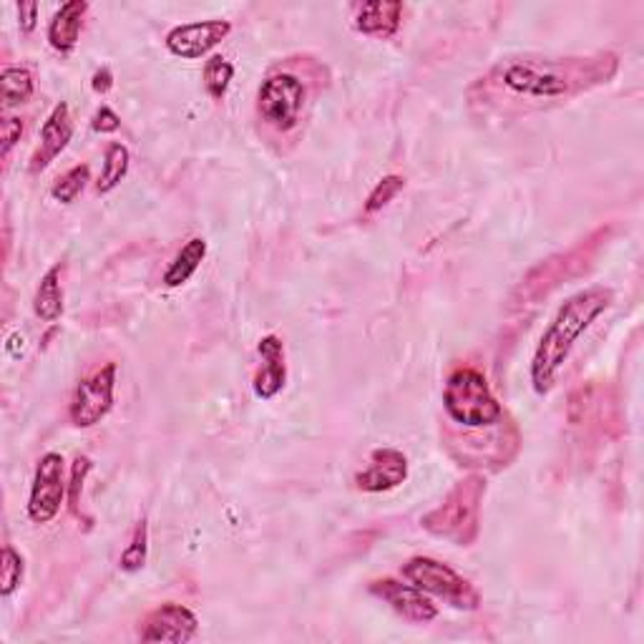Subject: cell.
<instances>
[{
	"label": "cell",
	"instance_id": "obj_10",
	"mask_svg": "<svg viewBox=\"0 0 644 644\" xmlns=\"http://www.w3.org/2000/svg\"><path fill=\"white\" fill-rule=\"evenodd\" d=\"M197 630H199V620L192 610L184 607V604L167 602L154 612L147 614V620L141 622L139 637L141 642L184 644L197 637Z\"/></svg>",
	"mask_w": 644,
	"mask_h": 644
},
{
	"label": "cell",
	"instance_id": "obj_9",
	"mask_svg": "<svg viewBox=\"0 0 644 644\" xmlns=\"http://www.w3.org/2000/svg\"><path fill=\"white\" fill-rule=\"evenodd\" d=\"M368 590H371V594L378 596V600L385 602L395 614H401L403 620H409L413 624H429L439 617V607H435L431 596L423 594L419 586H413L411 582L403 584L398 580H391V576H385V580L371 582Z\"/></svg>",
	"mask_w": 644,
	"mask_h": 644
},
{
	"label": "cell",
	"instance_id": "obj_29",
	"mask_svg": "<svg viewBox=\"0 0 644 644\" xmlns=\"http://www.w3.org/2000/svg\"><path fill=\"white\" fill-rule=\"evenodd\" d=\"M18 26H21L23 33H31L38 23V3H18Z\"/></svg>",
	"mask_w": 644,
	"mask_h": 644
},
{
	"label": "cell",
	"instance_id": "obj_21",
	"mask_svg": "<svg viewBox=\"0 0 644 644\" xmlns=\"http://www.w3.org/2000/svg\"><path fill=\"white\" fill-rule=\"evenodd\" d=\"M202 79H204L207 93H210L214 101H222L227 97V91H230V83L234 79V66L227 61L224 56L214 53L204 63Z\"/></svg>",
	"mask_w": 644,
	"mask_h": 644
},
{
	"label": "cell",
	"instance_id": "obj_13",
	"mask_svg": "<svg viewBox=\"0 0 644 644\" xmlns=\"http://www.w3.org/2000/svg\"><path fill=\"white\" fill-rule=\"evenodd\" d=\"M71 139H73L71 109H69V103L61 101V103H56L53 111L49 113V119L43 121L41 144H38L36 154L31 159V174H41L51 161L59 159L61 151L69 147Z\"/></svg>",
	"mask_w": 644,
	"mask_h": 644
},
{
	"label": "cell",
	"instance_id": "obj_18",
	"mask_svg": "<svg viewBox=\"0 0 644 644\" xmlns=\"http://www.w3.org/2000/svg\"><path fill=\"white\" fill-rule=\"evenodd\" d=\"M63 264H53V268L43 274L41 285L36 290L33 310L43 322H56L63 315V285H61Z\"/></svg>",
	"mask_w": 644,
	"mask_h": 644
},
{
	"label": "cell",
	"instance_id": "obj_30",
	"mask_svg": "<svg viewBox=\"0 0 644 644\" xmlns=\"http://www.w3.org/2000/svg\"><path fill=\"white\" fill-rule=\"evenodd\" d=\"M111 87H113V76H111V71L107 69V66H103V69H99L97 73L91 76V89L97 91V93H109L111 91Z\"/></svg>",
	"mask_w": 644,
	"mask_h": 644
},
{
	"label": "cell",
	"instance_id": "obj_20",
	"mask_svg": "<svg viewBox=\"0 0 644 644\" xmlns=\"http://www.w3.org/2000/svg\"><path fill=\"white\" fill-rule=\"evenodd\" d=\"M129 161H131L129 149L124 144H119V141H111L107 151H103V169L97 182V194H109L124 182V177L129 172Z\"/></svg>",
	"mask_w": 644,
	"mask_h": 644
},
{
	"label": "cell",
	"instance_id": "obj_17",
	"mask_svg": "<svg viewBox=\"0 0 644 644\" xmlns=\"http://www.w3.org/2000/svg\"><path fill=\"white\" fill-rule=\"evenodd\" d=\"M207 258V240L204 237H192L182 250L177 252V258L169 262V268L161 274V282L164 288L177 290L187 285L189 280L194 278V272L202 268V262Z\"/></svg>",
	"mask_w": 644,
	"mask_h": 644
},
{
	"label": "cell",
	"instance_id": "obj_7",
	"mask_svg": "<svg viewBox=\"0 0 644 644\" xmlns=\"http://www.w3.org/2000/svg\"><path fill=\"white\" fill-rule=\"evenodd\" d=\"M66 496H69V483L63 479V456L56 451L43 453L28 496V519L33 524H51L59 516Z\"/></svg>",
	"mask_w": 644,
	"mask_h": 644
},
{
	"label": "cell",
	"instance_id": "obj_14",
	"mask_svg": "<svg viewBox=\"0 0 644 644\" xmlns=\"http://www.w3.org/2000/svg\"><path fill=\"white\" fill-rule=\"evenodd\" d=\"M258 353L262 358L260 373L254 375V395L262 401H272L288 381V365H285V345L278 335H264L258 345Z\"/></svg>",
	"mask_w": 644,
	"mask_h": 644
},
{
	"label": "cell",
	"instance_id": "obj_26",
	"mask_svg": "<svg viewBox=\"0 0 644 644\" xmlns=\"http://www.w3.org/2000/svg\"><path fill=\"white\" fill-rule=\"evenodd\" d=\"M89 471H91L89 456H76L73 466H71V483H69V509H71L73 516H79L81 491H83V481H87Z\"/></svg>",
	"mask_w": 644,
	"mask_h": 644
},
{
	"label": "cell",
	"instance_id": "obj_12",
	"mask_svg": "<svg viewBox=\"0 0 644 644\" xmlns=\"http://www.w3.org/2000/svg\"><path fill=\"white\" fill-rule=\"evenodd\" d=\"M409 479V459L398 449H378L371 453V463L355 476V486L365 494L393 491Z\"/></svg>",
	"mask_w": 644,
	"mask_h": 644
},
{
	"label": "cell",
	"instance_id": "obj_4",
	"mask_svg": "<svg viewBox=\"0 0 644 644\" xmlns=\"http://www.w3.org/2000/svg\"><path fill=\"white\" fill-rule=\"evenodd\" d=\"M443 411L466 431H491L504 423V405L476 368H456L443 385Z\"/></svg>",
	"mask_w": 644,
	"mask_h": 644
},
{
	"label": "cell",
	"instance_id": "obj_24",
	"mask_svg": "<svg viewBox=\"0 0 644 644\" xmlns=\"http://www.w3.org/2000/svg\"><path fill=\"white\" fill-rule=\"evenodd\" d=\"M23 572H26L23 556L18 554L11 544H6L3 546V570H0V596H3V600L13 596V592L18 590V586H21Z\"/></svg>",
	"mask_w": 644,
	"mask_h": 644
},
{
	"label": "cell",
	"instance_id": "obj_11",
	"mask_svg": "<svg viewBox=\"0 0 644 644\" xmlns=\"http://www.w3.org/2000/svg\"><path fill=\"white\" fill-rule=\"evenodd\" d=\"M232 33L230 21H197L177 26L167 33L164 43L169 53H174L177 59H202L210 53L214 46H220L227 36Z\"/></svg>",
	"mask_w": 644,
	"mask_h": 644
},
{
	"label": "cell",
	"instance_id": "obj_2",
	"mask_svg": "<svg viewBox=\"0 0 644 644\" xmlns=\"http://www.w3.org/2000/svg\"><path fill=\"white\" fill-rule=\"evenodd\" d=\"M612 302L614 292L604 285L580 290L564 300V305L556 310V315L546 325L534 350L529 375H532V388L536 395H546L552 391L559 371L570 360L574 345L600 320V315L612 308Z\"/></svg>",
	"mask_w": 644,
	"mask_h": 644
},
{
	"label": "cell",
	"instance_id": "obj_5",
	"mask_svg": "<svg viewBox=\"0 0 644 644\" xmlns=\"http://www.w3.org/2000/svg\"><path fill=\"white\" fill-rule=\"evenodd\" d=\"M483 496H486V479L473 473L451 489V494L439 509L421 519V526L429 534L449 539L456 546H471L479 536Z\"/></svg>",
	"mask_w": 644,
	"mask_h": 644
},
{
	"label": "cell",
	"instance_id": "obj_28",
	"mask_svg": "<svg viewBox=\"0 0 644 644\" xmlns=\"http://www.w3.org/2000/svg\"><path fill=\"white\" fill-rule=\"evenodd\" d=\"M119 127H121V119L117 117V111L109 107H101L91 119V129L97 131V134H113V131H119Z\"/></svg>",
	"mask_w": 644,
	"mask_h": 644
},
{
	"label": "cell",
	"instance_id": "obj_27",
	"mask_svg": "<svg viewBox=\"0 0 644 644\" xmlns=\"http://www.w3.org/2000/svg\"><path fill=\"white\" fill-rule=\"evenodd\" d=\"M23 137V119L21 117H6L3 121H0V141H3V159L11 157V151L13 147L21 141Z\"/></svg>",
	"mask_w": 644,
	"mask_h": 644
},
{
	"label": "cell",
	"instance_id": "obj_3",
	"mask_svg": "<svg viewBox=\"0 0 644 644\" xmlns=\"http://www.w3.org/2000/svg\"><path fill=\"white\" fill-rule=\"evenodd\" d=\"M310 81L292 69L272 71L258 89V121L270 141L295 134L305 119Z\"/></svg>",
	"mask_w": 644,
	"mask_h": 644
},
{
	"label": "cell",
	"instance_id": "obj_15",
	"mask_svg": "<svg viewBox=\"0 0 644 644\" xmlns=\"http://www.w3.org/2000/svg\"><path fill=\"white\" fill-rule=\"evenodd\" d=\"M403 23L401 0H371L355 8V28L363 36L393 38Z\"/></svg>",
	"mask_w": 644,
	"mask_h": 644
},
{
	"label": "cell",
	"instance_id": "obj_23",
	"mask_svg": "<svg viewBox=\"0 0 644 644\" xmlns=\"http://www.w3.org/2000/svg\"><path fill=\"white\" fill-rule=\"evenodd\" d=\"M147 556H149V529H147V521H139L137 529H134V536H131L129 546L124 549V554H121V559H119V566L124 572L134 574L139 570H144Z\"/></svg>",
	"mask_w": 644,
	"mask_h": 644
},
{
	"label": "cell",
	"instance_id": "obj_25",
	"mask_svg": "<svg viewBox=\"0 0 644 644\" xmlns=\"http://www.w3.org/2000/svg\"><path fill=\"white\" fill-rule=\"evenodd\" d=\"M405 187V179L403 177H398V174H388L383 177L381 182L375 184V189L371 194H368L365 199V214H375V212H381L383 207H388L395 199V194L401 192V189Z\"/></svg>",
	"mask_w": 644,
	"mask_h": 644
},
{
	"label": "cell",
	"instance_id": "obj_6",
	"mask_svg": "<svg viewBox=\"0 0 644 644\" xmlns=\"http://www.w3.org/2000/svg\"><path fill=\"white\" fill-rule=\"evenodd\" d=\"M403 580H409L413 586H419L423 594L435 596V600L451 604L453 610L473 612L481 607V594L469 580L451 570L449 564L439 562L431 556H413L403 564Z\"/></svg>",
	"mask_w": 644,
	"mask_h": 644
},
{
	"label": "cell",
	"instance_id": "obj_16",
	"mask_svg": "<svg viewBox=\"0 0 644 644\" xmlns=\"http://www.w3.org/2000/svg\"><path fill=\"white\" fill-rule=\"evenodd\" d=\"M89 13L87 0H69L59 11L53 13L49 23V43L53 51L71 53L79 46V38L83 31V18Z\"/></svg>",
	"mask_w": 644,
	"mask_h": 644
},
{
	"label": "cell",
	"instance_id": "obj_19",
	"mask_svg": "<svg viewBox=\"0 0 644 644\" xmlns=\"http://www.w3.org/2000/svg\"><path fill=\"white\" fill-rule=\"evenodd\" d=\"M0 91H3L6 109L21 107V103L33 99L36 91L33 73L23 69V66H6L3 73H0Z\"/></svg>",
	"mask_w": 644,
	"mask_h": 644
},
{
	"label": "cell",
	"instance_id": "obj_22",
	"mask_svg": "<svg viewBox=\"0 0 644 644\" xmlns=\"http://www.w3.org/2000/svg\"><path fill=\"white\" fill-rule=\"evenodd\" d=\"M89 184V167L87 164H79L66 172L63 177H59L51 187V197L56 202L61 204H71L76 202V197H79L83 189Z\"/></svg>",
	"mask_w": 644,
	"mask_h": 644
},
{
	"label": "cell",
	"instance_id": "obj_31",
	"mask_svg": "<svg viewBox=\"0 0 644 644\" xmlns=\"http://www.w3.org/2000/svg\"><path fill=\"white\" fill-rule=\"evenodd\" d=\"M23 335L21 333H13L11 338H8V343H6V353L11 355V358H21V353H23Z\"/></svg>",
	"mask_w": 644,
	"mask_h": 644
},
{
	"label": "cell",
	"instance_id": "obj_8",
	"mask_svg": "<svg viewBox=\"0 0 644 644\" xmlns=\"http://www.w3.org/2000/svg\"><path fill=\"white\" fill-rule=\"evenodd\" d=\"M113 393H117V363H107L76 385L69 405V419L76 429H93L107 419L113 409Z\"/></svg>",
	"mask_w": 644,
	"mask_h": 644
},
{
	"label": "cell",
	"instance_id": "obj_1",
	"mask_svg": "<svg viewBox=\"0 0 644 644\" xmlns=\"http://www.w3.org/2000/svg\"><path fill=\"white\" fill-rule=\"evenodd\" d=\"M617 71L620 56L612 51L572 59H544V56L506 59L481 79V103L496 111H509L511 103H519L524 111L549 107L610 83Z\"/></svg>",
	"mask_w": 644,
	"mask_h": 644
}]
</instances>
